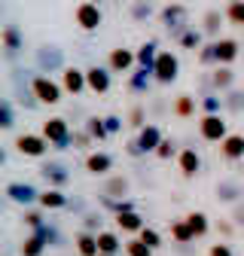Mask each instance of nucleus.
<instances>
[{
	"label": "nucleus",
	"instance_id": "52",
	"mask_svg": "<svg viewBox=\"0 0 244 256\" xmlns=\"http://www.w3.org/2000/svg\"><path fill=\"white\" fill-rule=\"evenodd\" d=\"M104 122H107V128H110V134H119L122 128H126L128 122H122V116H116V113H110V116H104Z\"/></svg>",
	"mask_w": 244,
	"mask_h": 256
},
{
	"label": "nucleus",
	"instance_id": "22",
	"mask_svg": "<svg viewBox=\"0 0 244 256\" xmlns=\"http://www.w3.org/2000/svg\"><path fill=\"white\" fill-rule=\"evenodd\" d=\"M223 24H226V12H220V10H208L202 16V30H204L208 40H220Z\"/></svg>",
	"mask_w": 244,
	"mask_h": 256
},
{
	"label": "nucleus",
	"instance_id": "48",
	"mask_svg": "<svg viewBox=\"0 0 244 256\" xmlns=\"http://www.w3.org/2000/svg\"><path fill=\"white\" fill-rule=\"evenodd\" d=\"M138 238H144V241H146L152 250H156V247H162V235H159L156 229H150V226H144V229L138 232Z\"/></svg>",
	"mask_w": 244,
	"mask_h": 256
},
{
	"label": "nucleus",
	"instance_id": "35",
	"mask_svg": "<svg viewBox=\"0 0 244 256\" xmlns=\"http://www.w3.org/2000/svg\"><path fill=\"white\" fill-rule=\"evenodd\" d=\"M202 40H204V30H196L192 24L186 28V30H183V34L174 40L180 49H202Z\"/></svg>",
	"mask_w": 244,
	"mask_h": 256
},
{
	"label": "nucleus",
	"instance_id": "53",
	"mask_svg": "<svg viewBox=\"0 0 244 256\" xmlns=\"http://www.w3.org/2000/svg\"><path fill=\"white\" fill-rule=\"evenodd\" d=\"M232 220H235V226H238V229H244V198L232 204Z\"/></svg>",
	"mask_w": 244,
	"mask_h": 256
},
{
	"label": "nucleus",
	"instance_id": "47",
	"mask_svg": "<svg viewBox=\"0 0 244 256\" xmlns=\"http://www.w3.org/2000/svg\"><path fill=\"white\" fill-rule=\"evenodd\" d=\"M16 125V113H12V101H0V128H10Z\"/></svg>",
	"mask_w": 244,
	"mask_h": 256
},
{
	"label": "nucleus",
	"instance_id": "34",
	"mask_svg": "<svg viewBox=\"0 0 244 256\" xmlns=\"http://www.w3.org/2000/svg\"><path fill=\"white\" fill-rule=\"evenodd\" d=\"M86 132L95 138L98 144H104L107 138H110V128H107V122H104V116H88L86 119Z\"/></svg>",
	"mask_w": 244,
	"mask_h": 256
},
{
	"label": "nucleus",
	"instance_id": "33",
	"mask_svg": "<svg viewBox=\"0 0 244 256\" xmlns=\"http://www.w3.org/2000/svg\"><path fill=\"white\" fill-rule=\"evenodd\" d=\"M198 110L202 113H226V101L220 92H210V94H202L198 98Z\"/></svg>",
	"mask_w": 244,
	"mask_h": 256
},
{
	"label": "nucleus",
	"instance_id": "11",
	"mask_svg": "<svg viewBox=\"0 0 244 256\" xmlns=\"http://www.w3.org/2000/svg\"><path fill=\"white\" fill-rule=\"evenodd\" d=\"M86 171L92 174V177H107L110 171H113V165H116V158L110 156V152H104V150H92L88 156H86Z\"/></svg>",
	"mask_w": 244,
	"mask_h": 256
},
{
	"label": "nucleus",
	"instance_id": "31",
	"mask_svg": "<svg viewBox=\"0 0 244 256\" xmlns=\"http://www.w3.org/2000/svg\"><path fill=\"white\" fill-rule=\"evenodd\" d=\"M156 58H159V43L156 40H146L138 46V68H156Z\"/></svg>",
	"mask_w": 244,
	"mask_h": 256
},
{
	"label": "nucleus",
	"instance_id": "39",
	"mask_svg": "<svg viewBox=\"0 0 244 256\" xmlns=\"http://www.w3.org/2000/svg\"><path fill=\"white\" fill-rule=\"evenodd\" d=\"M80 222H82V229L86 232H101V226H104V214L101 210H86L82 216H80Z\"/></svg>",
	"mask_w": 244,
	"mask_h": 256
},
{
	"label": "nucleus",
	"instance_id": "7",
	"mask_svg": "<svg viewBox=\"0 0 244 256\" xmlns=\"http://www.w3.org/2000/svg\"><path fill=\"white\" fill-rule=\"evenodd\" d=\"M152 76H156L159 86H174L180 76V58L177 52H159L156 68H152Z\"/></svg>",
	"mask_w": 244,
	"mask_h": 256
},
{
	"label": "nucleus",
	"instance_id": "8",
	"mask_svg": "<svg viewBox=\"0 0 244 256\" xmlns=\"http://www.w3.org/2000/svg\"><path fill=\"white\" fill-rule=\"evenodd\" d=\"M49 140L43 138V134H34V132H24V134H18L16 138V150L22 152V156H28V158H43L46 152H49Z\"/></svg>",
	"mask_w": 244,
	"mask_h": 256
},
{
	"label": "nucleus",
	"instance_id": "4",
	"mask_svg": "<svg viewBox=\"0 0 244 256\" xmlns=\"http://www.w3.org/2000/svg\"><path fill=\"white\" fill-rule=\"evenodd\" d=\"M159 22H162V28L171 34V40H177L183 30L190 28V10L183 6V4H168V6H162Z\"/></svg>",
	"mask_w": 244,
	"mask_h": 256
},
{
	"label": "nucleus",
	"instance_id": "3",
	"mask_svg": "<svg viewBox=\"0 0 244 256\" xmlns=\"http://www.w3.org/2000/svg\"><path fill=\"white\" fill-rule=\"evenodd\" d=\"M40 134H43L55 150H68V146H74V132H70V125H68L64 116H52V119H46L43 128H40Z\"/></svg>",
	"mask_w": 244,
	"mask_h": 256
},
{
	"label": "nucleus",
	"instance_id": "28",
	"mask_svg": "<svg viewBox=\"0 0 244 256\" xmlns=\"http://www.w3.org/2000/svg\"><path fill=\"white\" fill-rule=\"evenodd\" d=\"M198 110V98H192V94H177L174 104H171V113L177 119H192Z\"/></svg>",
	"mask_w": 244,
	"mask_h": 256
},
{
	"label": "nucleus",
	"instance_id": "10",
	"mask_svg": "<svg viewBox=\"0 0 244 256\" xmlns=\"http://www.w3.org/2000/svg\"><path fill=\"white\" fill-rule=\"evenodd\" d=\"M4 196L10 198V202H16V204H37V198H40V189L37 186H30V183H22V180H16V183H6V189H4Z\"/></svg>",
	"mask_w": 244,
	"mask_h": 256
},
{
	"label": "nucleus",
	"instance_id": "32",
	"mask_svg": "<svg viewBox=\"0 0 244 256\" xmlns=\"http://www.w3.org/2000/svg\"><path fill=\"white\" fill-rule=\"evenodd\" d=\"M186 220H190V226H192V232H196V241H198V238H204V235L214 229V222H210V216H208L204 210H190V214H186Z\"/></svg>",
	"mask_w": 244,
	"mask_h": 256
},
{
	"label": "nucleus",
	"instance_id": "9",
	"mask_svg": "<svg viewBox=\"0 0 244 256\" xmlns=\"http://www.w3.org/2000/svg\"><path fill=\"white\" fill-rule=\"evenodd\" d=\"M40 177H43L49 186L64 189V186L70 183V165H68V162H61V158H49V162L40 165Z\"/></svg>",
	"mask_w": 244,
	"mask_h": 256
},
{
	"label": "nucleus",
	"instance_id": "54",
	"mask_svg": "<svg viewBox=\"0 0 244 256\" xmlns=\"http://www.w3.org/2000/svg\"><path fill=\"white\" fill-rule=\"evenodd\" d=\"M98 256H116V253H98Z\"/></svg>",
	"mask_w": 244,
	"mask_h": 256
},
{
	"label": "nucleus",
	"instance_id": "45",
	"mask_svg": "<svg viewBox=\"0 0 244 256\" xmlns=\"http://www.w3.org/2000/svg\"><path fill=\"white\" fill-rule=\"evenodd\" d=\"M198 52V64L202 68H217V52H214V40L210 43H202V49H196Z\"/></svg>",
	"mask_w": 244,
	"mask_h": 256
},
{
	"label": "nucleus",
	"instance_id": "25",
	"mask_svg": "<svg viewBox=\"0 0 244 256\" xmlns=\"http://www.w3.org/2000/svg\"><path fill=\"white\" fill-rule=\"evenodd\" d=\"M144 226H146V222H144V216H140L138 210L116 214V229H119V232H126V235H138Z\"/></svg>",
	"mask_w": 244,
	"mask_h": 256
},
{
	"label": "nucleus",
	"instance_id": "50",
	"mask_svg": "<svg viewBox=\"0 0 244 256\" xmlns=\"http://www.w3.org/2000/svg\"><path fill=\"white\" fill-rule=\"evenodd\" d=\"M208 256H235V250H232L229 241H217V244L208 247Z\"/></svg>",
	"mask_w": 244,
	"mask_h": 256
},
{
	"label": "nucleus",
	"instance_id": "26",
	"mask_svg": "<svg viewBox=\"0 0 244 256\" xmlns=\"http://www.w3.org/2000/svg\"><path fill=\"white\" fill-rule=\"evenodd\" d=\"M168 232H171V241H177L180 247H186V244L196 241V232H192V226H190V220H186V216H183V220H171Z\"/></svg>",
	"mask_w": 244,
	"mask_h": 256
},
{
	"label": "nucleus",
	"instance_id": "38",
	"mask_svg": "<svg viewBox=\"0 0 244 256\" xmlns=\"http://www.w3.org/2000/svg\"><path fill=\"white\" fill-rule=\"evenodd\" d=\"M223 12H226V22L232 28H241L244 30V0H229Z\"/></svg>",
	"mask_w": 244,
	"mask_h": 256
},
{
	"label": "nucleus",
	"instance_id": "5",
	"mask_svg": "<svg viewBox=\"0 0 244 256\" xmlns=\"http://www.w3.org/2000/svg\"><path fill=\"white\" fill-rule=\"evenodd\" d=\"M198 134H202V140H208V144H220V140L229 134L226 116H223V113H202V119H198Z\"/></svg>",
	"mask_w": 244,
	"mask_h": 256
},
{
	"label": "nucleus",
	"instance_id": "41",
	"mask_svg": "<svg viewBox=\"0 0 244 256\" xmlns=\"http://www.w3.org/2000/svg\"><path fill=\"white\" fill-rule=\"evenodd\" d=\"M152 12H156V10H152V0H134V4L128 6V16L134 22H146Z\"/></svg>",
	"mask_w": 244,
	"mask_h": 256
},
{
	"label": "nucleus",
	"instance_id": "24",
	"mask_svg": "<svg viewBox=\"0 0 244 256\" xmlns=\"http://www.w3.org/2000/svg\"><path fill=\"white\" fill-rule=\"evenodd\" d=\"M128 189H132L128 177H122V174H107L104 177V196L107 198H126Z\"/></svg>",
	"mask_w": 244,
	"mask_h": 256
},
{
	"label": "nucleus",
	"instance_id": "30",
	"mask_svg": "<svg viewBox=\"0 0 244 256\" xmlns=\"http://www.w3.org/2000/svg\"><path fill=\"white\" fill-rule=\"evenodd\" d=\"M46 247H49V241L43 238V232L34 229V232H30V235L22 241V250H18V253H22V256H43Z\"/></svg>",
	"mask_w": 244,
	"mask_h": 256
},
{
	"label": "nucleus",
	"instance_id": "43",
	"mask_svg": "<svg viewBox=\"0 0 244 256\" xmlns=\"http://www.w3.org/2000/svg\"><path fill=\"white\" fill-rule=\"evenodd\" d=\"M126 122H128V128L140 132V128L146 125V107H144V104H134V107L126 113Z\"/></svg>",
	"mask_w": 244,
	"mask_h": 256
},
{
	"label": "nucleus",
	"instance_id": "46",
	"mask_svg": "<svg viewBox=\"0 0 244 256\" xmlns=\"http://www.w3.org/2000/svg\"><path fill=\"white\" fill-rule=\"evenodd\" d=\"M177 156V140L174 138H162V144L156 146V158H162V162H168V158Z\"/></svg>",
	"mask_w": 244,
	"mask_h": 256
},
{
	"label": "nucleus",
	"instance_id": "42",
	"mask_svg": "<svg viewBox=\"0 0 244 256\" xmlns=\"http://www.w3.org/2000/svg\"><path fill=\"white\" fill-rule=\"evenodd\" d=\"M122 250H126V256H152V247H150L144 238H138V235H134V238H128Z\"/></svg>",
	"mask_w": 244,
	"mask_h": 256
},
{
	"label": "nucleus",
	"instance_id": "12",
	"mask_svg": "<svg viewBox=\"0 0 244 256\" xmlns=\"http://www.w3.org/2000/svg\"><path fill=\"white\" fill-rule=\"evenodd\" d=\"M86 80H88V92L92 94H107L110 86H113V70L101 68V64H92V68L86 70Z\"/></svg>",
	"mask_w": 244,
	"mask_h": 256
},
{
	"label": "nucleus",
	"instance_id": "55",
	"mask_svg": "<svg viewBox=\"0 0 244 256\" xmlns=\"http://www.w3.org/2000/svg\"><path fill=\"white\" fill-rule=\"evenodd\" d=\"M95 4H107V0H95Z\"/></svg>",
	"mask_w": 244,
	"mask_h": 256
},
{
	"label": "nucleus",
	"instance_id": "27",
	"mask_svg": "<svg viewBox=\"0 0 244 256\" xmlns=\"http://www.w3.org/2000/svg\"><path fill=\"white\" fill-rule=\"evenodd\" d=\"M74 241H76V256H98V253H101V247H98V235H95V232L80 229Z\"/></svg>",
	"mask_w": 244,
	"mask_h": 256
},
{
	"label": "nucleus",
	"instance_id": "17",
	"mask_svg": "<svg viewBox=\"0 0 244 256\" xmlns=\"http://www.w3.org/2000/svg\"><path fill=\"white\" fill-rule=\"evenodd\" d=\"M0 43H4V55L6 61H12L22 49H24V37H22V30L16 24H6L4 28V34H0Z\"/></svg>",
	"mask_w": 244,
	"mask_h": 256
},
{
	"label": "nucleus",
	"instance_id": "15",
	"mask_svg": "<svg viewBox=\"0 0 244 256\" xmlns=\"http://www.w3.org/2000/svg\"><path fill=\"white\" fill-rule=\"evenodd\" d=\"M177 168H180V174L186 177V180H192L202 171V156H198V150H192V146L180 150L177 152Z\"/></svg>",
	"mask_w": 244,
	"mask_h": 256
},
{
	"label": "nucleus",
	"instance_id": "23",
	"mask_svg": "<svg viewBox=\"0 0 244 256\" xmlns=\"http://www.w3.org/2000/svg\"><path fill=\"white\" fill-rule=\"evenodd\" d=\"M210 80H214V88L220 94H226L229 88H235V70L232 64H217V68L210 70Z\"/></svg>",
	"mask_w": 244,
	"mask_h": 256
},
{
	"label": "nucleus",
	"instance_id": "13",
	"mask_svg": "<svg viewBox=\"0 0 244 256\" xmlns=\"http://www.w3.org/2000/svg\"><path fill=\"white\" fill-rule=\"evenodd\" d=\"M134 64H138V52L126 49V46H116V49L107 52V68H110L113 74H128Z\"/></svg>",
	"mask_w": 244,
	"mask_h": 256
},
{
	"label": "nucleus",
	"instance_id": "44",
	"mask_svg": "<svg viewBox=\"0 0 244 256\" xmlns=\"http://www.w3.org/2000/svg\"><path fill=\"white\" fill-rule=\"evenodd\" d=\"M101 208H107V210H113V214H126V210H134V202H128V198H101L98 202Z\"/></svg>",
	"mask_w": 244,
	"mask_h": 256
},
{
	"label": "nucleus",
	"instance_id": "51",
	"mask_svg": "<svg viewBox=\"0 0 244 256\" xmlns=\"http://www.w3.org/2000/svg\"><path fill=\"white\" fill-rule=\"evenodd\" d=\"M232 222H235V220H217V222H214V229L220 232L223 241H229V238L235 235V226H232Z\"/></svg>",
	"mask_w": 244,
	"mask_h": 256
},
{
	"label": "nucleus",
	"instance_id": "1",
	"mask_svg": "<svg viewBox=\"0 0 244 256\" xmlns=\"http://www.w3.org/2000/svg\"><path fill=\"white\" fill-rule=\"evenodd\" d=\"M30 88H34L37 101L40 104H49V107L61 104V98H64V86L55 82L49 74H40V70H30Z\"/></svg>",
	"mask_w": 244,
	"mask_h": 256
},
{
	"label": "nucleus",
	"instance_id": "6",
	"mask_svg": "<svg viewBox=\"0 0 244 256\" xmlns=\"http://www.w3.org/2000/svg\"><path fill=\"white\" fill-rule=\"evenodd\" d=\"M74 22H76V28L86 30V34H95V30L101 28V22H104L101 4H95V0H86V4H80V6L74 10Z\"/></svg>",
	"mask_w": 244,
	"mask_h": 256
},
{
	"label": "nucleus",
	"instance_id": "19",
	"mask_svg": "<svg viewBox=\"0 0 244 256\" xmlns=\"http://www.w3.org/2000/svg\"><path fill=\"white\" fill-rule=\"evenodd\" d=\"M214 52H217V64H232L241 55V40L220 37V40H214Z\"/></svg>",
	"mask_w": 244,
	"mask_h": 256
},
{
	"label": "nucleus",
	"instance_id": "40",
	"mask_svg": "<svg viewBox=\"0 0 244 256\" xmlns=\"http://www.w3.org/2000/svg\"><path fill=\"white\" fill-rule=\"evenodd\" d=\"M46 210L37 204V208H28V210H22V222H24V226L28 229H40L43 226V222H46V216H43Z\"/></svg>",
	"mask_w": 244,
	"mask_h": 256
},
{
	"label": "nucleus",
	"instance_id": "20",
	"mask_svg": "<svg viewBox=\"0 0 244 256\" xmlns=\"http://www.w3.org/2000/svg\"><path fill=\"white\" fill-rule=\"evenodd\" d=\"M220 156L226 158V162H238V158H244V134L229 132V134L220 140Z\"/></svg>",
	"mask_w": 244,
	"mask_h": 256
},
{
	"label": "nucleus",
	"instance_id": "2",
	"mask_svg": "<svg viewBox=\"0 0 244 256\" xmlns=\"http://www.w3.org/2000/svg\"><path fill=\"white\" fill-rule=\"evenodd\" d=\"M34 68L40 70V74H61L68 68L64 64V49H61L58 43H43V46H37V52H34Z\"/></svg>",
	"mask_w": 244,
	"mask_h": 256
},
{
	"label": "nucleus",
	"instance_id": "21",
	"mask_svg": "<svg viewBox=\"0 0 244 256\" xmlns=\"http://www.w3.org/2000/svg\"><path fill=\"white\" fill-rule=\"evenodd\" d=\"M241 198H244V186H241L238 180L223 177V180L217 183V202H223V204H235V202H241Z\"/></svg>",
	"mask_w": 244,
	"mask_h": 256
},
{
	"label": "nucleus",
	"instance_id": "36",
	"mask_svg": "<svg viewBox=\"0 0 244 256\" xmlns=\"http://www.w3.org/2000/svg\"><path fill=\"white\" fill-rule=\"evenodd\" d=\"M98 247H101V253H119V247H126V244H122L119 232L101 229V232H98Z\"/></svg>",
	"mask_w": 244,
	"mask_h": 256
},
{
	"label": "nucleus",
	"instance_id": "29",
	"mask_svg": "<svg viewBox=\"0 0 244 256\" xmlns=\"http://www.w3.org/2000/svg\"><path fill=\"white\" fill-rule=\"evenodd\" d=\"M150 82H156L152 70H150V68H138L134 76L128 80V92H132V94H146V92H150Z\"/></svg>",
	"mask_w": 244,
	"mask_h": 256
},
{
	"label": "nucleus",
	"instance_id": "14",
	"mask_svg": "<svg viewBox=\"0 0 244 256\" xmlns=\"http://www.w3.org/2000/svg\"><path fill=\"white\" fill-rule=\"evenodd\" d=\"M37 204H40L43 210H68L70 198L64 196V189H58V186H46V189L40 192V198H37Z\"/></svg>",
	"mask_w": 244,
	"mask_h": 256
},
{
	"label": "nucleus",
	"instance_id": "18",
	"mask_svg": "<svg viewBox=\"0 0 244 256\" xmlns=\"http://www.w3.org/2000/svg\"><path fill=\"white\" fill-rule=\"evenodd\" d=\"M61 86H64L68 94H82V92L88 88L86 70H80V68H64V70H61Z\"/></svg>",
	"mask_w": 244,
	"mask_h": 256
},
{
	"label": "nucleus",
	"instance_id": "37",
	"mask_svg": "<svg viewBox=\"0 0 244 256\" xmlns=\"http://www.w3.org/2000/svg\"><path fill=\"white\" fill-rule=\"evenodd\" d=\"M223 101H226V113L229 116H241L244 113V88H229L223 94Z\"/></svg>",
	"mask_w": 244,
	"mask_h": 256
},
{
	"label": "nucleus",
	"instance_id": "16",
	"mask_svg": "<svg viewBox=\"0 0 244 256\" xmlns=\"http://www.w3.org/2000/svg\"><path fill=\"white\" fill-rule=\"evenodd\" d=\"M162 138H165V134H162V128H159V125H150V122L134 134V140H138V146H140L144 156H146V152H156V146L162 144Z\"/></svg>",
	"mask_w": 244,
	"mask_h": 256
},
{
	"label": "nucleus",
	"instance_id": "49",
	"mask_svg": "<svg viewBox=\"0 0 244 256\" xmlns=\"http://www.w3.org/2000/svg\"><path fill=\"white\" fill-rule=\"evenodd\" d=\"M92 140H95V138L86 132V125L80 128V132H74V150H88V146H92Z\"/></svg>",
	"mask_w": 244,
	"mask_h": 256
}]
</instances>
